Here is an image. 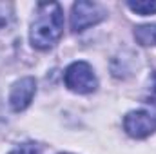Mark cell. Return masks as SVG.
Here are the masks:
<instances>
[{
    "label": "cell",
    "instance_id": "9c48e42d",
    "mask_svg": "<svg viewBox=\"0 0 156 154\" xmlns=\"http://www.w3.org/2000/svg\"><path fill=\"white\" fill-rule=\"evenodd\" d=\"M153 80H154V83L151 85V91H149V98H147V103L151 105V109H149V113L156 118V75H153Z\"/></svg>",
    "mask_w": 156,
    "mask_h": 154
},
{
    "label": "cell",
    "instance_id": "ba28073f",
    "mask_svg": "<svg viewBox=\"0 0 156 154\" xmlns=\"http://www.w3.org/2000/svg\"><path fill=\"white\" fill-rule=\"evenodd\" d=\"M9 154H40V151L35 143H24V145L16 147L15 151H11Z\"/></svg>",
    "mask_w": 156,
    "mask_h": 154
},
{
    "label": "cell",
    "instance_id": "3957f363",
    "mask_svg": "<svg viewBox=\"0 0 156 154\" xmlns=\"http://www.w3.org/2000/svg\"><path fill=\"white\" fill-rule=\"evenodd\" d=\"M105 18V11L94 4V2H76L73 5V15H71V29L73 31H83Z\"/></svg>",
    "mask_w": 156,
    "mask_h": 154
},
{
    "label": "cell",
    "instance_id": "6da1fadb",
    "mask_svg": "<svg viewBox=\"0 0 156 154\" xmlns=\"http://www.w3.org/2000/svg\"><path fill=\"white\" fill-rule=\"evenodd\" d=\"M64 31V11L62 5L56 2L38 4L37 16L31 26L29 38L33 47L37 49H49L53 47Z\"/></svg>",
    "mask_w": 156,
    "mask_h": 154
},
{
    "label": "cell",
    "instance_id": "52a82bcc",
    "mask_svg": "<svg viewBox=\"0 0 156 154\" xmlns=\"http://www.w3.org/2000/svg\"><path fill=\"white\" fill-rule=\"evenodd\" d=\"M127 7L138 15H154L156 13V0H140V2H127Z\"/></svg>",
    "mask_w": 156,
    "mask_h": 154
},
{
    "label": "cell",
    "instance_id": "8992f818",
    "mask_svg": "<svg viewBox=\"0 0 156 154\" xmlns=\"http://www.w3.org/2000/svg\"><path fill=\"white\" fill-rule=\"evenodd\" d=\"M134 38L142 45H156V24L138 26L134 29Z\"/></svg>",
    "mask_w": 156,
    "mask_h": 154
},
{
    "label": "cell",
    "instance_id": "277c9868",
    "mask_svg": "<svg viewBox=\"0 0 156 154\" xmlns=\"http://www.w3.org/2000/svg\"><path fill=\"white\" fill-rule=\"evenodd\" d=\"M123 129L133 138H147L156 131V118L147 109L131 111L123 118Z\"/></svg>",
    "mask_w": 156,
    "mask_h": 154
},
{
    "label": "cell",
    "instance_id": "7a4b0ae2",
    "mask_svg": "<svg viewBox=\"0 0 156 154\" xmlns=\"http://www.w3.org/2000/svg\"><path fill=\"white\" fill-rule=\"evenodd\" d=\"M66 85L80 94H87V93H93L98 85V80L94 76V71L93 67L87 64V62H75L71 64L67 69H66Z\"/></svg>",
    "mask_w": 156,
    "mask_h": 154
},
{
    "label": "cell",
    "instance_id": "5b68a950",
    "mask_svg": "<svg viewBox=\"0 0 156 154\" xmlns=\"http://www.w3.org/2000/svg\"><path fill=\"white\" fill-rule=\"evenodd\" d=\"M37 93V82L35 78L26 76L22 80H18L13 89H11V94H9V105L13 111L20 113L24 109L29 107V103L33 102V96Z\"/></svg>",
    "mask_w": 156,
    "mask_h": 154
}]
</instances>
